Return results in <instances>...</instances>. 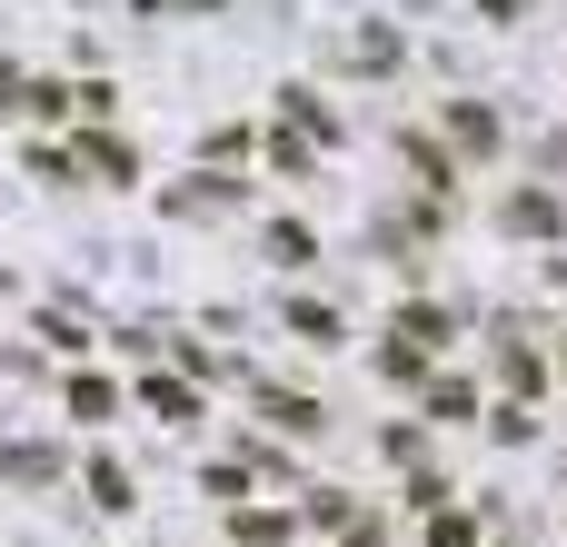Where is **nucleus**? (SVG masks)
I'll return each mask as SVG.
<instances>
[{
    "instance_id": "2",
    "label": "nucleus",
    "mask_w": 567,
    "mask_h": 547,
    "mask_svg": "<svg viewBox=\"0 0 567 547\" xmlns=\"http://www.w3.org/2000/svg\"><path fill=\"white\" fill-rule=\"evenodd\" d=\"M10 478H20V488H50V478H60V448H40V438L10 448Z\"/></svg>"
},
{
    "instance_id": "3",
    "label": "nucleus",
    "mask_w": 567,
    "mask_h": 547,
    "mask_svg": "<svg viewBox=\"0 0 567 547\" xmlns=\"http://www.w3.org/2000/svg\"><path fill=\"white\" fill-rule=\"evenodd\" d=\"M508 229H558V199H538V189H518V199H508Z\"/></svg>"
},
{
    "instance_id": "6",
    "label": "nucleus",
    "mask_w": 567,
    "mask_h": 547,
    "mask_svg": "<svg viewBox=\"0 0 567 547\" xmlns=\"http://www.w3.org/2000/svg\"><path fill=\"white\" fill-rule=\"evenodd\" d=\"M399 329H409V339H449V319H439L429 299H409V309H399Z\"/></svg>"
},
{
    "instance_id": "8",
    "label": "nucleus",
    "mask_w": 567,
    "mask_h": 547,
    "mask_svg": "<svg viewBox=\"0 0 567 547\" xmlns=\"http://www.w3.org/2000/svg\"><path fill=\"white\" fill-rule=\"evenodd\" d=\"M429 547H478V538H468V518H439V528H429Z\"/></svg>"
},
{
    "instance_id": "4",
    "label": "nucleus",
    "mask_w": 567,
    "mask_h": 547,
    "mask_svg": "<svg viewBox=\"0 0 567 547\" xmlns=\"http://www.w3.org/2000/svg\"><path fill=\"white\" fill-rule=\"evenodd\" d=\"M70 409H80V419H110L120 389H110V379H70Z\"/></svg>"
},
{
    "instance_id": "7",
    "label": "nucleus",
    "mask_w": 567,
    "mask_h": 547,
    "mask_svg": "<svg viewBox=\"0 0 567 547\" xmlns=\"http://www.w3.org/2000/svg\"><path fill=\"white\" fill-rule=\"evenodd\" d=\"M239 538L269 547V538H289V518H279V508H249V518H239Z\"/></svg>"
},
{
    "instance_id": "1",
    "label": "nucleus",
    "mask_w": 567,
    "mask_h": 547,
    "mask_svg": "<svg viewBox=\"0 0 567 547\" xmlns=\"http://www.w3.org/2000/svg\"><path fill=\"white\" fill-rule=\"evenodd\" d=\"M449 130H458V149H498V120H488L478 100H458V110H449Z\"/></svg>"
},
{
    "instance_id": "5",
    "label": "nucleus",
    "mask_w": 567,
    "mask_h": 547,
    "mask_svg": "<svg viewBox=\"0 0 567 547\" xmlns=\"http://www.w3.org/2000/svg\"><path fill=\"white\" fill-rule=\"evenodd\" d=\"M90 498H100V508H130V478H120V458H90Z\"/></svg>"
}]
</instances>
